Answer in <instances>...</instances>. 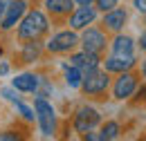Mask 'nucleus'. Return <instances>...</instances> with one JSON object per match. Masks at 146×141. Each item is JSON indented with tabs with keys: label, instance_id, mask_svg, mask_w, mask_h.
<instances>
[{
	"label": "nucleus",
	"instance_id": "f257e3e1",
	"mask_svg": "<svg viewBox=\"0 0 146 141\" xmlns=\"http://www.w3.org/2000/svg\"><path fill=\"white\" fill-rule=\"evenodd\" d=\"M50 29V20L43 11H25V16L18 22V38L20 40H36Z\"/></svg>",
	"mask_w": 146,
	"mask_h": 141
},
{
	"label": "nucleus",
	"instance_id": "f03ea898",
	"mask_svg": "<svg viewBox=\"0 0 146 141\" xmlns=\"http://www.w3.org/2000/svg\"><path fill=\"white\" fill-rule=\"evenodd\" d=\"M34 112H36V121L40 128V134L43 137H52L56 132V112L52 103L45 101V96H38L34 101Z\"/></svg>",
	"mask_w": 146,
	"mask_h": 141
},
{
	"label": "nucleus",
	"instance_id": "7ed1b4c3",
	"mask_svg": "<svg viewBox=\"0 0 146 141\" xmlns=\"http://www.w3.org/2000/svg\"><path fill=\"white\" fill-rule=\"evenodd\" d=\"M110 85L108 72H99V70H90L83 74V81H81V90L86 94H104Z\"/></svg>",
	"mask_w": 146,
	"mask_h": 141
},
{
	"label": "nucleus",
	"instance_id": "20e7f679",
	"mask_svg": "<svg viewBox=\"0 0 146 141\" xmlns=\"http://www.w3.org/2000/svg\"><path fill=\"white\" fill-rule=\"evenodd\" d=\"M79 45V36L74 34V32H58V34H54L50 40H47V52L52 54H65V52H72L74 47Z\"/></svg>",
	"mask_w": 146,
	"mask_h": 141
},
{
	"label": "nucleus",
	"instance_id": "39448f33",
	"mask_svg": "<svg viewBox=\"0 0 146 141\" xmlns=\"http://www.w3.org/2000/svg\"><path fill=\"white\" fill-rule=\"evenodd\" d=\"M99 121H101V114L92 105H81L76 110V114H74V130L83 134V132H88L92 128H97Z\"/></svg>",
	"mask_w": 146,
	"mask_h": 141
},
{
	"label": "nucleus",
	"instance_id": "423d86ee",
	"mask_svg": "<svg viewBox=\"0 0 146 141\" xmlns=\"http://www.w3.org/2000/svg\"><path fill=\"white\" fill-rule=\"evenodd\" d=\"M135 90H137V76L126 70V72H121L119 78L115 81V85H112V96L119 99V101H124L128 96H133Z\"/></svg>",
	"mask_w": 146,
	"mask_h": 141
},
{
	"label": "nucleus",
	"instance_id": "0eeeda50",
	"mask_svg": "<svg viewBox=\"0 0 146 141\" xmlns=\"http://www.w3.org/2000/svg\"><path fill=\"white\" fill-rule=\"evenodd\" d=\"M25 11H27V2H25V0H9V5H7V9H5V16L0 20V27H2V29L16 27L20 22V18L25 16Z\"/></svg>",
	"mask_w": 146,
	"mask_h": 141
},
{
	"label": "nucleus",
	"instance_id": "6e6552de",
	"mask_svg": "<svg viewBox=\"0 0 146 141\" xmlns=\"http://www.w3.org/2000/svg\"><path fill=\"white\" fill-rule=\"evenodd\" d=\"M79 43L83 45L86 52H92V54H101V49L106 47V36L101 29H94V27H86V32L81 34Z\"/></svg>",
	"mask_w": 146,
	"mask_h": 141
},
{
	"label": "nucleus",
	"instance_id": "1a4fd4ad",
	"mask_svg": "<svg viewBox=\"0 0 146 141\" xmlns=\"http://www.w3.org/2000/svg\"><path fill=\"white\" fill-rule=\"evenodd\" d=\"M94 18H97V11H94L92 5L76 7V9H72V14H70V27L72 29H86L88 25L94 22Z\"/></svg>",
	"mask_w": 146,
	"mask_h": 141
},
{
	"label": "nucleus",
	"instance_id": "9d476101",
	"mask_svg": "<svg viewBox=\"0 0 146 141\" xmlns=\"http://www.w3.org/2000/svg\"><path fill=\"white\" fill-rule=\"evenodd\" d=\"M106 65V72L108 74H121V72L130 70L135 65V56H119V54H112L110 58L104 61Z\"/></svg>",
	"mask_w": 146,
	"mask_h": 141
},
{
	"label": "nucleus",
	"instance_id": "9b49d317",
	"mask_svg": "<svg viewBox=\"0 0 146 141\" xmlns=\"http://www.w3.org/2000/svg\"><path fill=\"white\" fill-rule=\"evenodd\" d=\"M70 65H76L79 70L83 72H90V70H97L99 67V54H92V52H79V54H72L70 58Z\"/></svg>",
	"mask_w": 146,
	"mask_h": 141
},
{
	"label": "nucleus",
	"instance_id": "f8f14e48",
	"mask_svg": "<svg viewBox=\"0 0 146 141\" xmlns=\"http://www.w3.org/2000/svg\"><path fill=\"white\" fill-rule=\"evenodd\" d=\"M38 85H40V76L36 74H29V72H25V74H18L14 81H11V88H16L18 92H38Z\"/></svg>",
	"mask_w": 146,
	"mask_h": 141
},
{
	"label": "nucleus",
	"instance_id": "ddd939ff",
	"mask_svg": "<svg viewBox=\"0 0 146 141\" xmlns=\"http://www.w3.org/2000/svg\"><path fill=\"white\" fill-rule=\"evenodd\" d=\"M126 20H128V14L124 9H119V7H112L108 11H104V25L108 29H112V32H119L126 25Z\"/></svg>",
	"mask_w": 146,
	"mask_h": 141
},
{
	"label": "nucleus",
	"instance_id": "4468645a",
	"mask_svg": "<svg viewBox=\"0 0 146 141\" xmlns=\"http://www.w3.org/2000/svg\"><path fill=\"white\" fill-rule=\"evenodd\" d=\"M135 52V43L130 36H117L112 40V54H119V56H133Z\"/></svg>",
	"mask_w": 146,
	"mask_h": 141
},
{
	"label": "nucleus",
	"instance_id": "2eb2a0df",
	"mask_svg": "<svg viewBox=\"0 0 146 141\" xmlns=\"http://www.w3.org/2000/svg\"><path fill=\"white\" fill-rule=\"evenodd\" d=\"M45 7L54 16H65V14H72L74 0H45Z\"/></svg>",
	"mask_w": 146,
	"mask_h": 141
},
{
	"label": "nucleus",
	"instance_id": "dca6fc26",
	"mask_svg": "<svg viewBox=\"0 0 146 141\" xmlns=\"http://www.w3.org/2000/svg\"><path fill=\"white\" fill-rule=\"evenodd\" d=\"M38 56H40V43L36 40H25V45H23V52H20V58L25 61V63H32V61H36Z\"/></svg>",
	"mask_w": 146,
	"mask_h": 141
},
{
	"label": "nucleus",
	"instance_id": "f3484780",
	"mask_svg": "<svg viewBox=\"0 0 146 141\" xmlns=\"http://www.w3.org/2000/svg\"><path fill=\"white\" fill-rule=\"evenodd\" d=\"M65 70V83L70 88H81V81H83V72L79 70L76 65H63Z\"/></svg>",
	"mask_w": 146,
	"mask_h": 141
},
{
	"label": "nucleus",
	"instance_id": "a211bd4d",
	"mask_svg": "<svg viewBox=\"0 0 146 141\" xmlns=\"http://www.w3.org/2000/svg\"><path fill=\"white\" fill-rule=\"evenodd\" d=\"M99 134H101V141L117 139V137H119V123H117V121H108V123H104Z\"/></svg>",
	"mask_w": 146,
	"mask_h": 141
},
{
	"label": "nucleus",
	"instance_id": "6ab92c4d",
	"mask_svg": "<svg viewBox=\"0 0 146 141\" xmlns=\"http://www.w3.org/2000/svg\"><path fill=\"white\" fill-rule=\"evenodd\" d=\"M14 107H16V112H18L20 117L25 119V121H34V117H36V112H34V107H29L27 103H23V101H14Z\"/></svg>",
	"mask_w": 146,
	"mask_h": 141
},
{
	"label": "nucleus",
	"instance_id": "aec40b11",
	"mask_svg": "<svg viewBox=\"0 0 146 141\" xmlns=\"http://www.w3.org/2000/svg\"><path fill=\"white\" fill-rule=\"evenodd\" d=\"M0 96H2V99H7V101H11V103L20 99V96H18V90H16V88H2V90H0Z\"/></svg>",
	"mask_w": 146,
	"mask_h": 141
},
{
	"label": "nucleus",
	"instance_id": "412c9836",
	"mask_svg": "<svg viewBox=\"0 0 146 141\" xmlns=\"http://www.w3.org/2000/svg\"><path fill=\"white\" fill-rule=\"evenodd\" d=\"M94 2H97V7H99L101 11H108V9H112V7H117L119 0H94Z\"/></svg>",
	"mask_w": 146,
	"mask_h": 141
},
{
	"label": "nucleus",
	"instance_id": "4be33fe9",
	"mask_svg": "<svg viewBox=\"0 0 146 141\" xmlns=\"http://www.w3.org/2000/svg\"><path fill=\"white\" fill-rule=\"evenodd\" d=\"M20 137L16 132H0V141H18Z\"/></svg>",
	"mask_w": 146,
	"mask_h": 141
},
{
	"label": "nucleus",
	"instance_id": "5701e85b",
	"mask_svg": "<svg viewBox=\"0 0 146 141\" xmlns=\"http://www.w3.org/2000/svg\"><path fill=\"white\" fill-rule=\"evenodd\" d=\"M133 7H135L137 11L146 14V0H133Z\"/></svg>",
	"mask_w": 146,
	"mask_h": 141
},
{
	"label": "nucleus",
	"instance_id": "b1692460",
	"mask_svg": "<svg viewBox=\"0 0 146 141\" xmlns=\"http://www.w3.org/2000/svg\"><path fill=\"white\" fill-rule=\"evenodd\" d=\"M7 5H9V0H0V20L5 16V9H7Z\"/></svg>",
	"mask_w": 146,
	"mask_h": 141
},
{
	"label": "nucleus",
	"instance_id": "393cba45",
	"mask_svg": "<svg viewBox=\"0 0 146 141\" xmlns=\"http://www.w3.org/2000/svg\"><path fill=\"white\" fill-rule=\"evenodd\" d=\"M9 74V65L7 63H0V76H7Z\"/></svg>",
	"mask_w": 146,
	"mask_h": 141
},
{
	"label": "nucleus",
	"instance_id": "a878e982",
	"mask_svg": "<svg viewBox=\"0 0 146 141\" xmlns=\"http://www.w3.org/2000/svg\"><path fill=\"white\" fill-rule=\"evenodd\" d=\"M139 47H142V49L146 52V32H144L142 36H139Z\"/></svg>",
	"mask_w": 146,
	"mask_h": 141
},
{
	"label": "nucleus",
	"instance_id": "bb28decb",
	"mask_svg": "<svg viewBox=\"0 0 146 141\" xmlns=\"http://www.w3.org/2000/svg\"><path fill=\"white\" fill-rule=\"evenodd\" d=\"M94 0H74V5H79V7H83V5H92Z\"/></svg>",
	"mask_w": 146,
	"mask_h": 141
},
{
	"label": "nucleus",
	"instance_id": "cd10ccee",
	"mask_svg": "<svg viewBox=\"0 0 146 141\" xmlns=\"http://www.w3.org/2000/svg\"><path fill=\"white\" fill-rule=\"evenodd\" d=\"M142 74H144V76H146V61H144V63H142Z\"/></svg>",
	"mask_w": 146,
	"mask_h": 141
}]
</instances>
